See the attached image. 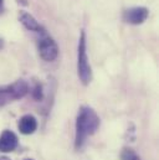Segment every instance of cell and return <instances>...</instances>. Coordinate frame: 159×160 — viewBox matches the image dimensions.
<instances>
[{"label": "cell", "mask_w": 159, "mask_h": 160, "mask_svg": "<svg viewBox=\"0 0 159 160\" xmlns=\"http://www.w3.org/2000/svg\"><path fill=\"white\" fill-rule=\"evenodd\" d=\"M18 129L24 135H30L38 129V120L33 114H25L18 122Z\"/></svg>", "instance_id": "obj_8"}, {"label": "cell", "mask_w": 159, "mask_h": 160, "mask_svg": "<svg viewBox=\"0 0 159 160\" xmlns=\"http://www.w3.org/2000/svg\"><path fill=\"white\" fill-rule=\"evenodd\" d=\"M98 128H100V117L96 113V111L88 106H82L76 118L75 148L81 149L86 139L93 135Z\"/></svg>", "instance_id": "obj_1"}, {"label": "cell", "mask_w": 159, "mask_h": 160, "mask_svg": "<svg viewBox=\"0 0 159 160\" xmlns=\"http://www.w3.org/2000/svg\"><path fill=\"white\" fill-rule=\"evenodd\" d=\"M38 50H39L40 57L47 62L55 61L59 56V46L56 41L47 32H44L40 35V39L38 40Z\"/></svg>", "instance_id": "obj_4"}, {"label": "cell", "mask_w": 159, "mask_h": 160, "mask_svg": "<svg viewBox=\"0 0 159 160\" xmlns=\"http://www.w3.org/2000/svg\"><path fill=\"white\" fill-rule=\"evenodd\" d=\"M149 16V10L148 8L144 6H133L129 9H126L123 11L122 19L124 22L131 24V25H141L143 24Z\"/></svg>", "instance_id": "obj_5"}, {"label": "cell", "mask_w": 159, "mask_h": 160, "mask_svg": "<svg viewBox=\"0 0 159 160\" xmlns=\"http://www.w3.org/2000/svg\"><path fill=\"white\" fill-rule=\"evenodd\" d=\"M19 20H20V22L23 24V26H24L25 29L30 30V31L38 32L40 35L44 34V32H46L45 28L41 26L39 24V21H38L31 14H29V12H26V11H20V14H19Z\"/></svg>", "instance_id": "obj_7"}, {"label": "cell", "mask_w": 159, "mask_h": 160, "mask_svg": "<svg viewBox=\"0 0 159 160\" xmlns=\"http://www.w3.org/2000/svg\"><path fill=\"white\" fill-rule=\"evenodd\" d=\"M0 160H11V159L8 158V157H0Z\"/></svg>", "instance_id": "obj_13"}, {"label": "cell", "mask_w": 159, "mask_h": 160, "mask_svg": "<svg viewBox=\"0 0 159 160\" xmlns=\"http://www.w3.org/2000/svg\"><path fill=\"white\" fill-rule=\"evenodd\" d=\"M3 48V40H0V50Z\"/></svg>", "instance_id": "obj_14"}, {"label": "cell", "mask_w": 159, "mask_h": 160, "mask_svg": "<svg viewBox=\"0 0 159 160\" xmlns=\"http://www.w3.org/2000/svg\"><path fill=\"white\" fill-rule=\"evenodd\" d=\"M121 158H122V160H139V157L129 148H124L122 150Z\"/></svg>", "instance_id": "obj_9"}, {"label": "cell", "mask_w": 159, "mask_h": 160, "mask_svg": "<svg viewBox=\"0 0 159 160\" xmlns=\"http://www.w3.org/2000/svg\"><path fill=\"white\" fill-rule=\"evenodd\" d=\"M19 145L18 135L11 130H3L0 134V152L1 153H11Z\"/></svg>", "instance_id": "obj_6"}, {"label": "cell", "mask_w": 159, "mask_h": 160, "mask_svg": "<svg viewBox=\"0 0 159 160\" xmlns=\"http://www.w3.org/2000/svg\"><path fill=\"white\" fill-rule=\"evenodd\" d=\"M29 84L24 80H18L8 86L0 87V107L24 98L29 93Z\"/></svg>", "instance_id": "obj_3"}, {"label": "cell", "mask_w": 159, "mask_h": 160, "mask_svg": "<svg viewBox=\"0 0 159 160\" xmlns=\"http://www.w3.org/2000/svg\"><path fill=\"white\" fill-rule=\"evenodd\" d=\"M18 2H20V4H24V5H28V2H26L25 0H18Z\"/></svg>", "instance_id": "obj_12"}, {"label": "cell", "mask_w": 159, "mask_h": 160, "mask_svg": "<svg viewBox=\"0 0 159 160\" xmlns=\"http://www.w3.org/2000/svg\"><path fill=\"white\" fill-rule=\"evenodd\" d=\"M5 10V6H4V0H0V15L4 12Z\"/></svg>", "instance_id": "obj_11"}, {"label": "cell", "mask_w": 159, "mask_h": 160, "mask_svg": "<svg viewBox=\"0 0 159 160\" xmlns=\"http://www.w3.org/2000/svg\"><path fill=\"white\" fill-rule=\"evenodd\" d=\"M77 75L82 84L87 86L92 81V68L87 55V39L85 30L81 31L77 46Z\"/></svg>", "instance_id": "obj_2"}, {"label": "cell", "mask_w": 159, "mask_h": 160, "mask_svg": "<svg viewBox=\"0 0 159 160\" xmlns=\"http://www.w3.org/2000/svg\"><path fill=\"white\" fill-rule=\"evenodd\" d=\"M25 160H33V159H25Z\"/></svg>", "instance_id": "obj_15"}, {"label": "cell", "mask_w": 159, "mask_h": 160, "mask_svg": "<svg viewBox=\"0 0 159 160\" xmlns=\"http://www.w3.org/2000/svg\"><path fill=\"white\" fill-rule=\"evenodd\" d=\"M33 97L36 99V101H40L42 99V87L40 83H36L34 89H33Z\"/></svg>", "instance_id": "obj_10"}]
</instances>
